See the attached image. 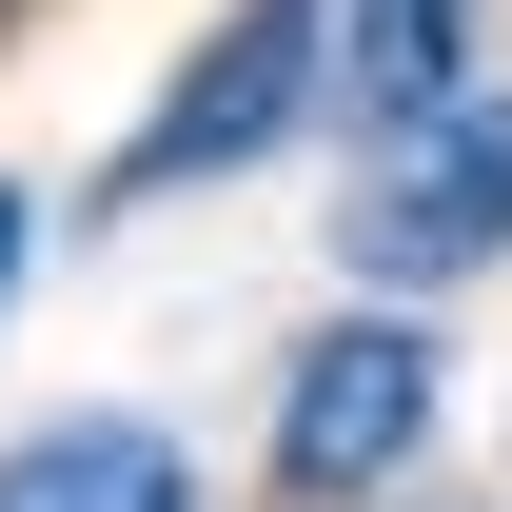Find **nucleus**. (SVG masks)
Returning <instances> with one entry per match:
<instances>
[{
  "instance_id": "1",
  "label": "nucleus",
  "mask_w": 512,
  "mask_h": 512,
  "mask_svg": "<svg viewBox=\"0 0 512 512\" xmlns=\"http://www.w3.org/2000/svg\"><path fill=\"white\" fill-rule=\"evenodd\" d=\"M434 434H453V355H434V316L355 296V316H316L296 355H276L256 493H276V512H394L414 473H434Z\"/></svg>"
},
{
  "instance_id": "2",
  "label": "nucleus",
  "mask_w": 512,
  "mask_h": 512,
  "mask_svg": "<svg viewBox=\"0 0 512 512\" xmlns=\"http://www.w3.org/2000/svg\"><path fill=\"white\" fill-rule=\"evenodd\" d=\"M316 119H335V0H217L197 60L138 99V138L99 158L79 217H158V197H197V178H256V158H296Z\"/></svg>"
},
{
  "instance_id": "3",
  "label": "nucleus",
  "mask_w": 512,
  "mask_h": 512,
  "mask_svg": "<svg viewBox=\"0 0 512 512\" xmlns=\"http://www.w3.org/2000/svg\"><path fill=\"white\" fill-rule=\"evenodd\" d=\"M335 256H355V296H394V316H434L453 276H493L512 256V79L453 99V119H414V138H375Z\"/></svg>"
},
{
  "instance_id": "4",
  "label": "nucleus",
  "mask_w": 512,
  "mask_h": 512,
  "mask_svg": "<svg viewBox=\"0 0 512 512\" xmlns=\"http://www.w3.org/2000/svg\"><path fill=\"white\" fill-rule=\"evenodd\" d=\"M0 512H217V493H197L178 414L79 394V414H40V434H0Z\"/></svg>"
},
{
  "instance_id": "5",
  "label": "nucleus",
  "mask_w": 512,
  "mask_h": 512,
  "mask_svg": "<svg viewBox=\"0 0 512 512\" xmlns=\"http://www.w3.org/2000/svg\"><path fill=\"white\" fill-rule=\"evenodd\" d=\"M493 0H335V119L355 138H414L453 99H493Z\"/></svg>"
},
{
  "instance_id": "6",
  "label": "nucleus",
  "mask_w": 512,
  "mask_h": 512,
  "mask_svg": "<svg viewBox=\"0 0 512 512\" xmlns=\"http://www.w3.org/2000/svg\"><path fill=\"white\" fill-rule=\"evenodd\" d=\"M20 276H40V197L0 178V316H20Z\"/></svg>"
}]
</instances>
